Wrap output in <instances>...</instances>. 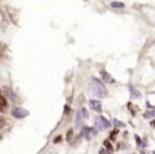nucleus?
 <instances>
[{"mask_svg": "<svg viewBox=\"0 0 155 154\" xmlns=\"http://www.w3.org/2000/svg\"><path fill=\"white\" fill-rule=\"evenodd\" d=\"M95 123H96V128L99 131H106L110 126V121L105 117H103V116H100V117L96 118Z\"/></svg>", "mask_w": 155, "mask_h": 154, "instance_id": "2", "label": "nucleus"}, {"mask_svg": "<svg viewBox=\"0 0 155 154\" xmlns=\"http://www.w3.org/2000/svg\"><path fill=\"white\" fill-rule=\"evenodd\" d=\"M61 140H62V136H58L53 141H54V143H58V141H61Z\"/></svg>", "mask_w": 155, "mask_h": 154, "instance_id": "19", "label": "nucleus"}, {"mask_svg": "<svg viewBox=\"0 0 155 154\" xmlns=\"http://www.w3.org/2000/svg\"><path fill=\"white\" fill-rule=\"evenodd\" d=\"M7 12L8 14H9L10 18H11V20L13 22L14 25H18V11L16 9H14V8L12 7H8L7 8Z\"/></svg>", "mask_w": 155, "mask_h": 154, "instance_id": "4", "label": "nucleus"}, {"mask_svg": "<svg viewBox=\"0 0 155 154\" xmlns=\"http://www.w3.org/2000/svg\"><path fill=\"white\" fill-rule=\"evenodd\" d=\"M11 113H12V116L17 118V119H22V118L27 117V116L29 115V112L26 111L25 109H22V107H14Z\"/></svg>", "mask_w": 155, "mask_h": 154, "instance_id": "3", "label": "nucleus"}, {"mask_svg": "<svg viewBox=\"0 0 155 154\" xmlns=\"http://www.w3.org/2000/svg\"><path fill=\"white\" fill-rule=\"evenodd\" d=\"M91 133H93V135H96V131H94L93 129L87 128V126H84L82 130V134L84 135V137L86 139H91Z\"/></svg>", "mask_w": 155, "mask_h": 154, "instance_id": "7", "label": "nucleus"}, {"mask_svg": "<svg viewBox=\"0 0 155 154\" xmlns=\"http://www.w3.org/2000/svg\"><path fill=\"white\" fill-rule=\"evenodd\" d=\"M129 89H130V94H131L132 98H140V97H141L140 92H138V90L136 89V88H134L133 86H130Z\"/></svg>", "mask_w": 155, "mask_h": 154, "instance_id": "10", "label": "nucleus"}, {"mask_svg": "<svg viewBox=\"0 0 155 154\" xmlns=\"http://www.w3.org/2000/svg\"><path fill=\"white\" fill-rule=\"evenodd\" d=\"M8 106V102H7V99L5 97L0 96V109H3Z\"/></svg>", "mask_w": 155, "mask_h": 154, "instance_id": "12", "label": "nucleus"}, {"mask_svg": "<svg viewBox=\"0 0 155 154\" xmlns=\"http://www.w3.org/2000/svg\"><path fill=\"white\" fill-rule=\"evenodd\" d=\"M0 138H1V137H0Z\"/></svg>", "mask_w": 155, "mask_h": 154, "instance_id": "22", "label": "nucleus"}, {"mask_svg": "<svg viewBox=\"0 0 155 154\" xmlns=\"http://www.w3.org/2000/svg\"><path fill=\"white\" fill-rule=\"evenodd\" d=\"M110 7L114 8V9H123L125 7L124 3L122 2H118V1H114V2L110 3Z\"/></svg>", "mask_w": 155, "mask_h": 154, "instance_id": "11", "label": "nucleus"}, {"mask_svg": "<svg viewBox=\"0 0 155 154\" xmlns=\"http://www.w3.org/2000/svg\"><path fill=\"white\" fill-rule=\"evenodd\" d=\"M5 94H7V96L10 98V100H12V101H13V102H16V101L18 100L17 96H16V95L14 94V92L11 89V88L5 87Z\"/></svg>", "mask_w": 155, "mask_h": 154, "instance_id": "8", "label": "nucleus"}, {"mask_svg": "<svg viewBox=\"0 0 155 154\" xmlns=\"http://www.w3.org/2000/svg\"><path fill=\"white\" fill-rule=\"evenodd\" d=\"M72 134H73V130L72 129H69L68 132H67V140H70L71 137H72Z\"/></svg>", "mask_w": 155, "mask_h": 154, "instance_id": "16", "label": "nucleus"}, {"mask_svg": "<svg viewBox=\"0 0 155 154\" xmlns=\"http://www.w3.org/2000/svg\"><path fill=\"white\" fill-rule=\"evenodd\" d=\"M83 119H84V117H83L82 115V112L79 111L77 113V118H75V126H81L83 124Z\"/></svg>", "mask_w": 155, "mask_h": 154, "instance_id": "9", "label": "nucleus"}, {"mask_svg": "<svg viewBox=\"0 0 155 154\" xmlns=\"http://www.w3.org/2000/svg\"><path fill=\"white\" fill-rule=\"evenodd\" d=\"M2 122H3V119L1 117H0V126H2Z\"/></svg>", "mask_w": 155, "mask_h": 154, "instance_id": "20", "label": "nucleus"}, {"mask_svg": "<svg viewBox=\"0 0 155 154\" xmlns=\"http://www.w3.org/2000/svg\"><path fill=\"white\" fill-rule=\"evenodd\" d=\"M104 146H105V147L107 148L108 151H110V152H113V147H112V145L110 143V141H107V140L104 141Z\"/></svg>", "mask_w": 155, "mask_h": 154, "instance_id": "15", "label": "nucleus"}, {"mask_svg": "<svg viewBox=\"0 0 155 154\" xmlns=\"http://www.w3.org/2000/svg\"><path fill=\"white\" fill-rule=\"evenodd\" d=\"M5 46L3 45V44H0V59L2 58L3 52H5Z\"/></svg>", "mask_w": 155, "mask_h": 154, "instance_id": "17", "label": "nucleus"}, {"mask_svg": "<svg viewBox=\"0 0 155 154\" xmlns=\"http://www.w3.org/2000/svg\"><path fill=\"white\" fill-rule=\"evenodd\" d=\"M100 75H101V78H102V81L104 82V83H107V84H113L115 83V79L112 77V75H110V73L107 72V71H101L100 72Z\"/></svg>", "mask_w": 155, "mask_h": 154, "instance_id": "5", "label": "nucleus"}, {"mask_svg": "<svg viewBox=\"0 0 155 154\" xmlns=\"http://www.w3.org/2000/svg\"><path fill=\"white\" fill-rule=\"evenodd\" d=\"M0 96H1V90H0Z\"/></svg>", "mask_w": 155, "mask_h": 154, "instance_id": "21", "label": "nucleus"}, {"mask_svg": "<svg viewBox=\"0 0 155 154\" xmlns=\"http://www.w3.org/2000/svg\"><path fill=\"white\" fill-rule=\"evenodd\" d=\"M91 90L94 95H96L99 98H105L108 95V90L106 89V87L103 85L101 81L97 79V78H93L91 79Z\"/></svg>", "mask_w": 155, "mask_h": 154, "instance_id": "1", "label": "nucleus"}, {"mask_svg": "<svg viewBox=\"0 0 155 154\" xmlns=\"http://www.w3.org/2000/svg\"><path fill=\"white\" fill-rule=\"evenodd\" d=\"M81 112H82V115L84 118H88V113H87V111L85 109H81Z\"/></svg>", "mask_w": 155, "mask_h": 154, "instance_id": "18", "label": "nucleus"}, {"mask_svg": "<svg viewBox=\"0 0 155 154\" xmlns=\"http://www.w3.org/2000/svg\"><path fill=\"white\" fill-rule=\"evenodd\" d=\"M89 107H91V109H94L95 112H98V113H101L102 112L101 103L97 100H91L89 101Z\"/></svg>", "mask_w": 155, "mask_h": 154, "instance_id": "6", "label": "nucleus"}, {"mask_svg": "<svg viewBox=\"0 0 155 154\" xmlns=\"http://www.w3.org/2000/svg\"><path fill=\"white\" fill-rule=\"evenodd\" d=\"M114 123H115V126H120V128H124V126H125V124L123 123V122L119 121V120H117V119L114 120Z\"/></svg>", "mask_w": 155, "mask_h": 154, "instance_id": "14", "label": "nucleus"}, {"mask_svg": "<svg viewBox=\"0 0 155 154\" xmlns=\"http://www.w3.org/2000/svg\"><path fill=\"white\" fill-rule=\"evenodd\" d=\"M155 115V109H152V111H148L144 113V118H147V119H149V118H152L154 117Z\"/></svg>", "mask_w": 155, "mask_h": 154, "instance_id": "13", "label": "nucleus"}]
</instances>
